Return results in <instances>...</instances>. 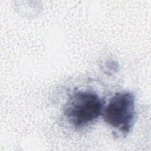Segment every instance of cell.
I'll list each match as a JSON object with an SVG mask.
<instances>
[{"instance_id": "1", "label": "cell", "mask_w": 151, "mask_h": 151, "mask_svg": "<svg viewBox=\"0 0 151 151\" xmlns=\"http://www.w3.org/2000/svg\"><path fill=\"white\" fill-rule=\"evenodd\" d=\"M104 104L96 92L81 90L74 92L64 105L63 114L74 127H84L101 115Z\"/></svg>"}, {"instance_id": "2", "label": "cell", "mask_w": 151, "mask_h": 151, "mask_svg": "<svg viewBox=\"0 0 151 151\" xmlns=\"http://www.w3.org/2000/svg\"><path fill=\"white\" fill-rule=\"evenodd\" d=\"M101 116L104 121L126 137L131 132L136 120V99L129 91L115 93L104 106Z\"/></svg>"}]
</instances>
